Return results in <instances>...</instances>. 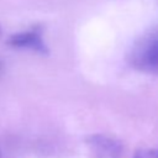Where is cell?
<instances>
[{"label":"cell","mask_w":158,"mask_h":158,"mask_svg":"<svg viewBox=\"0 0 158 158\" xmlns=\"http://www.w3.org/2000/svg\"><path fill=\"white\" fill-rule=\"evenodd\" d=\"M132 65L147 73L158 74V32L142 40L131 54Z\"/></svg>","instance_id":"obj_1"},{"label":"cell","mask_w":158,"mask_h":158,"mask_svg":"<svg viewBox=\"0 0 158 158\" xmlns=\"http://www.w3.org/2000/svg\"><path fill=\"white\" fill-rule=\"evenodd\" d=\"M7 44L14 48H26L42 54H46L48 52L40 27H33L31 30L11 35L7 40Z\"/></svg>","instance_id":"obj_2"},{"label":"cell","mask_w":158,"mask_h":158,"mask_svg":"<svg viewBox=\"0 0 158 158\" xmlns=\"http://www.w3.org/2000/svg\"><path fill=\"white\" fill-rule=\"evenodd\" d=\"M88 144L98 158H118L121 154V144L106 136H91L88 138Z\"/></svg>","instance_id":"obj_3"},{"label":"cell","mask_w":158,"mask_h":158,"mask_svg":"<svg viewBox=\"0 0 158 158\" xmlns=\"http://www.w3.org/2000/svg\"><path fill=\"white\" fill-rule=\"evenodd\" d=\"M135 158H158V149H142L138 151Z\"/></svg>","instance_id":"obj_4"},{"label":"cell","mask_w":158,"mask_h":158,"mask_svg":"<svg viewBox=\"0 0 158 158\" xmlns=\"http://www.w3.org/2000/svg\"><path fill=\"white\" fill-rule=\"evenodd\" d=\"M2 72H4V63L0 60V75L2 74Z\"/></svg>","instance_id":"obj_5"},{"label":"cell","mask_w":158,"mask_h":158,"mask_svg":"<svg viewBox=\"0 0 158 158\" xmlns=\"http://www.w3.org/2000/svg\"><path fill=\"white\" fill-rule=\"evenodd\" d=\"M0 157H1V152H0Z\"/></svg>","instance_id":"obj_6"},{"label":"cell","mask_w":158,"mask_h":158,"mask_svg":"<svg viewBox=\"0 0 158 158\" xmlns=\"http://www.w3.org/2000/svg\"><path fill=\"white\" fill-rule=\"evenodd\" d=\"M0 32H1V30H0Z\"/></svg>","instance_id":"obj_7"}]
</instances>
